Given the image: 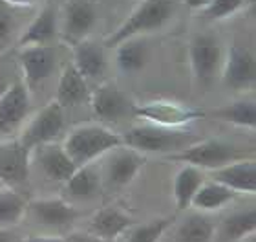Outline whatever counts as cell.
I'll return each instance as SVG.
<instances>
[{
    "mask_svg": "<svg viewBox=\"0 0 256 242\" xmlns=\"http://www.w3.org/2000/svg\"><path fill=\"white\" fill-rule=\"evenodd\" d=\"M178 0H143L130 15L114 30L104 41L106 48H116L130 37H144L148 33L160 32L176 15Z\"/></svg>",
    "mask_w": 256,
    "mask_h": 242,
    "instance_id": "obj_1",
    "label": "cell"
},
{
    "mask_svg": "<svg viewBox=\"0 0 256 242\" xmlns=\"http://www.w3.org/2000/svg\"><path fill=\"white\" fill-rule=\"evenodd\" d=\"M123 145L121 134L106 129L99 123H82L70 130L64 138V151L72 158L75 165H86L94 163L96 160L102 158L108 151Z\"/></svg>",
    "mask_w": 256,
    "mask_h": 242,
    "instance_id": "obj_2",
    "label": "cell"
},
{
    "mask_svg": "<svg viewBox=\"0 0 256 242\" xmlns=\"http://www.w3.org/2000/svg\"><path fill=\"white\" fill-rule=\"evenodd\" d=\"M123 145L141 154H172L196 141L190 130L166 129L152 123L136 125L121 134Z\"/></svg>",
    "mask_w": 256,
    "mask_h": 242,
    "instance_id": "obj_3",
    "label": "cell"
},
{
    "mask_svg": "<svg viewBox=\"0 0 256 242\" xmlns=\"http://www.w3.org/2000/svg\"><path fill=\"white\" fill-rule=\"evenodd\" d=\"M168 160L180 161V163H187V165H194L198 169H208L214 171L218 167H224L230 161L242 160V158H254V152L246 151L244 147H238L234 143L224 140H208L194 141L190 145H187L185 149L178 152L168 154Z\"/></svg>",
    "mask_w": 256,
    "mask_h": 242,
    "instance_id": "obj_4",
    "label": "cell"
},
{
    "mask_svg": "<svg viewBox=\"0 0 256 242\" xmlns=\"http://www.w3.org/2000/svg\"><path fill=\"white\" fill-rule=\"evenodd\" d=\"M66 119H64V108L59 103L50 101L46 107H42L35 116H30L28 121L22 127L20 134L16 140L32 152L38 145L57 141L64 130Z\"/></svg>",
    "mask_w": 256,
    "mask_h": 242,
    "instance_id": "obj_5",
    "label": "cell"
},
{
    "mask_svg": "<svg viewBox=\"0 0 256 242\" xmlns=\"http://www.w3.org/2000/svg\"><path fill=\"white\" fill-rule=\"evenodd\" d=\"M32 112V97L24 81L11 83L0 97V141L18 138Z\"/></svg>",
    "mask_w": 256,
    "mask_h": 242,
    "instance_id": "obj_6",
    "label": "cell"
},
{
    "mask_svg": "<svg viewBox=\"0 0 256 242\" xmlns=\"http://www.w3.org/2000/svg\"><path fill=\"white\" fill-rule=\"evenodd\" d=\"M224 46L212 33H198L188 44V61L192 74L202 86L212 83L224 66Z\"/></svg>",
    "mask_w": 256,
    "mask_h": 242,
    "instance_id": "obj_7",
    "label": "cell"
},
{
    "mask_svg": "<svg viewBox=\"0 0 256 242\" xmlns=\"http://www.w3.org/2000/svg\"><path fill=\"white\" fill-rule=\"evenodd\" d=\"M99 22V10L94 0H66L59 15V37L74 44L90 39Z\"/></svg>",
    "mask_w": 256,
    "mask_h": 242,
    "instance_id": "obj_8",
    "label": "cell"
},
{
    "mask_svg": "<svg viewBox=\"0 0 256 242\" xmlns=\"http://www.w3.org/2000/svg\"><path fill=\"white\" fill-rule=\"evenodd\" d=\"M132 116H136L138 119H144L146 123L158 125V127L183 129L185 125L202 119L205 112L182 105V103L158 99V101H148L143 105H134Z\"/></svg>",
    "mask_w": 256,
    "mask_h": 242,
    "instance_id": "obj_9",
    "label": "cell"
},
{
    "mask_svg": "<svg viewBox=\"0 0 256 242\" xmlns=\"http://www.w3.org/2000/svg\"><path fill=\"white\" fill-rule=\"evenodd\" d=\"M144 161V154L126 145H119L104 154L101 180H104V183L112 189L126 187L141 172Z\"/></svg>",
    "mask_w": 256,
    "mask_h": 242,
    "instance_id": "obj_10",
    "label": "cell"
},
{
    "mask_svg": "<svg viewBox=\"0 0 256 242\" xmlns=\"http://www.w3.org/2000/svg\"><path fill=\"white\" fill-rule=\"evenodd\" d=\"M222 77H224L225 86L230 90H251L256 83L254 52L249 46H244V44H232L224 57Z\"/></svg>",
    "mask_w": 256,
    "mask_h": 242,
    "instance_id": "obj_11",
    "label": "cell"
},
{
    "mask_svg": "<svg viewBox=\"0 0 256 242\" xmlns=\"http://www.w3.org/2000/svg\"><path fill=\"white\" fill-rule=\"evenodd\" d=\"M57 61H59V50L54 44L18 48V65L22 70V81L28 86V90L50 79L55 72Z\"/></svg>",
    "mask_w": 256,
    "mask_h": 242,
    "instance_id": "obj_12",
    "label": "cell"
},
{
    "mask_svg": "<svg viewBox=\"0 0 256 242\" xmlns=\"http://www.w3.org/2000/svg\"><path fill=\"white\" fill-rule=\"evenodd\" d=\"M32 169V152L20 141H2L0 147V185L18 189L26 185Z\"/></svg>",
    "mask_w": 256,
    "mask_h": 242,
    "instance_id": "obj_13",
    "label": "cell"
},
{
    "mask_svg": "<svg viewBox=\"0 0 256 242\" xmlns=\"http://www.w3.org/2000/svg\"><path fill=\"white\" fill-rule=\"evenodd\" d=\"M90 105L97 119L101 121H118L124 116H132V99L114 83H102L94 92H90Z\"/></svg>",
    "mask_w": 256,
    "mask_h": 242,
    "instance_id": "obj_14",
    "label": "cell"
},
{
    "mask_svg": "<svg viewBox=\"0 0 256 242\" xmlns=\"http://www.w3.org/2000/svg\"><path fill=\"white\" fill-rule=\"evenodd\" d=\"M32 163L38 167V171L52 182H68L70 176L75 172V165L72 158L66 154L64 147L57 141L38 145L32 151Z\"/></svg>",
    "mask_w": 256,
    "mask_h": 242,
    "instance_id": "obj_15",
    "label": "cell"
},
{
    "mask_svg": "<svg viewBox=\"0 0 256 242\" xmlns=\"http://www.w3.org/2000/svg\"><path fill=\"white\" fill-rule=\"evenodd\" d=\"M212 180L225 187L232 189L236 194L256 193V161L254 158H242L212 171Z\"/></svg>",
    "mask_w": 256,
    "mask_h": 242,
    "instance_id": "obj_16",
    "label": "cell"
},
{
    "mask_svg": "<svg viewBox=\"0 0 256 242\" xmlns=\"http://www.w3.org/2000/svg\"><path fill=\"white\" fill-rule=\"evenodd\" d=\"M72 59H74L72 65L77 68V72L86 81L99 79L101 76H104V72L108 68L104 46H101L92 39H84V41L72 46Z\"/></svg>",
    "mask_w": 256,
    "mask_h": 242,
    "instance_id": "obj_17",
    "label": "cell"
},
{
    "mask_svg": "<svg viewBox=\"0 0 256 242\" xmlns=\"http://www.w3.org/2000/svg\"><path fill=\"white\" fill-rule=\"evenodd\" d=\"M57 37H59V13L52 6H46L20 33L16 46L18 48L44 46V44H52Z\"/></svg>",
    "mask_w": 256,
    "mask_h": 242,
    "instance_id": "obj_18",
    "label": "cell"
},
{
    "mask_svg": "<svg viewBox=\"0 0 256 242\" xmlns=\"http://www.w3.org/2000/svg\"><path fill=\"white\" fill-rule=\"evenodd\" d=\"M28 209L35 220L52 227H64L77 218V211L74 205L55 196L33 200L28 204Z\"/></svg>",
    "mask_w": 256,
    "mask_h": 242,
    "instance_id": "obj_19",
    "label": "cell"
},
{
    "mask_svg": "<svg viewBox=\"0 0 256 242\" xmlns=\"http://www.w3.org/2000/svg\"><path fill=\"white\" fill-rule=\"evenodd\" d=\"M134 224H136V220L132 216H128L123 209H119V207H102L90 218L88 233L112 242L118 237H121V235H124Z\"/></svg>",
    "mask_w": 256,
    "mask_h": 242,
    "instance_id": "obj_20",
    "label": "cell"
},
{
    "mask_svg": "<svg viewBox=\"0 0 256 242\" xmlns=\"http://www.w3.org/2000/svg\"><path fill=\"white\" fill-rule=\"evenodd\" d=\"M90 97L88 90V81L80 76L77 68L72 63H66L62 66L59 81H57V92H55V101L60 107L66 108L77 107L80 103H84Z\"/></svg>",
    "mask_w": 256,
    "mask_h": 242,
    "instance_id": "obj_21",
    "label": "cell"
},
{
    "mask_svg": "<svg viewBox=\"0 0 256 242\" xmlns=\"http://www.w3.org/2000/svg\"><path fill=\"white\" fill-rule=\"evenodd\" d=\"M256 231V209L247 207V209L234 211L220 222V226L214 231V240L216 242H238L246 237H252Z\"/></svg>",
    "mask_w": 256,
    "mask_h": 242,
    "instance_id": "obj_22",
    "label": "cell"
},
{
    "mask_svg": "<svg viewBox=\"0 0 256 242\" xmlns=\"http://www.w3.org/2000/svg\"><path fill=\"white\" fill-rule=\"evenodd\" d=\"M66 183V191L70 196L79 200H92L96 198L99 191H101V169L94 163H86L75 169V172L70 176Z\"/></svg>",
    "mask_w": 256,
    "mask_h": 242,
    "instance_id": "obj_23",
    "label": "cell"
},
{
    "mask_svg": "<svg viewBox=\"0 0 256 242\" xmlns=\"http://www.w3.org/2000/svg\"><path fill=\"white\" fill-rule=\"evenodd\" d=\"M116 65L124 74L143 70L148 61V44L144 37H130L116 46Z\"/></svg>",
    "mask_w": 256,
    "mask_h": 242,
    "instance_id": "obj_24",
    "label": "cell"
},
{
    "mask_svg": "<svg viewBox=\"0 0 256 242\" xmlns=\"http://www.w3.org/2000/svg\"><path fill=\"white\" fill-rule=\"evenodd\" d=\"M205 182L203 169H198L194 165H185L176 172L174 176V185H172V194L176 202L178 211H185L190 207V202L194 198L200 185Z\"/></svg>",
    "mask_w": 256,
    "mask_h": 242,
    "instance_id": "obj_25",
    "label": "cell"
},
{
    "mask_svg": "<svg viewBox=\"0 0 256 242\" xmlns=\"http://www.w3.org/2000/svg\"><path fill=\"white\" fill-rule=\"evenodd\" d=\"M236 198V193L232 189L225 187L222 183L214 182H205L200 185V189L196 191L194 198L190 202V207L198 209L200 213H208V211H218L222 207H225L227 204H230Z\"/></svg>",
    "mask_w": 256,
    "mask_h": 242,
    "instance_id": "obj_26",
    "label": "cell"
},
{
    "mask_svg": "<svg viewBox=\"0 0 256 242\" xmlns=\"http://www.w3.org/2000/svg\"><path fill=\"white\" fill-rule=\"evenodd\" d=\"M210 118L234 125V127L252 130L256 127V105L252 99H234V101L212 110Z\"/></svg>",
    "mask_w": 256,
    "mask_h": 242,
    "instance_id": "obj_27",
    "label": "cell"
},
{
    "mask_svg": "<svg viewBox=\"0 0 256 242\" xmlns=\"http://www.w3.org/2000/svg\"><path fill=\"white\" fill-rule=\"evenodd\" d=\"M216 224L203 213L188 215L176 231V242H212Z\"/></svg>",
    "mask_w": 256,
    "mask_h": 242,
    "instance_id": "obj_28",
    "label": "cell"
},
{
    "mask_svg": "<svg viewBox=\"0 0 256 242\" xmlns=\"http://www.w3.org/2000/svg\"><path fill=\"white\" fill-rule=\"evenodd\" d=\"M28 211L26 200L18 191L0 185V227L16 226Z\"/></svg>",
    "mask_w": 256,
    "mask_h": 242,
    "instance_id": "obj_29",
    "label": "cell"
},
{
    "mask_svg": "<svg viewBox=\"0 0 256 242\" xmlns=\"http://www.w3.org/2000/svg\"><path fill=\"white\" fill-rule=\"evenodd\" d=\"M172 224V218H154L146 224H134L128 229V242H158Z\"/></svg>",
    "mask_w": 256,
    "mask_h": 242,
    "instance_id": "obj_30",
    "label": "cell"
},
{
    "mask_svg": "<svg viewBox=\"0 0 256 242\" xmlns=\"http://www.w3.org/2000/svg\"><path fill=\"white\" fill-rule=\"evenodd\" d=\"M251 0H210V4L202 11L207 21H225L246 10Z\"/></svg>",
    "mask_w": 256,
    "mask_h": 242,
    "instance_id": "obj_31",
    "label": "cell"
},
{
    "mask_svg": "<svg viewBox=\"0 0 256 242\" xmlns=\"http://www.w3.org/2000/svg\"><path fill=\"white\" fill-rule=\"evenodd\" d=\"M15 17H13V8L0 0V57L8 52L13 41L15 33Z\"/></svg>",
    "mask_w": 256,
    "mask_h": 242,
    "instance_id": "obj_32",
    "label": "cell"
},
{
    "mask_svg": "<svg viewBox=\"0 0 256 242\" xmlns=\"http://www.w3.org/2000/svg\"><path fill=\"white\" fill-rule=\"evenodd\" d=\"M68 242H110V240L99 238L96 235H92V233H72Z\"/></svg>",
    "mask_w": 256,
    "mask_h": 242,
    "instance_id": "obj_33",
    "label": "cell"
},
{
    "mask_svg": "<svg viewBox=\"0 0 256 242\" xmlns=\"http://www.w3.org/2000/svg\"><path fill=\"white\" fill-rule=\"evenodd\" d=\"M10 8H33V6H38L42 0H2Z\"/></svg>",
    "mask_w": 256,
    "mask_h": 242,
    "instance_id": "obj_34",
    "label": "cell"
},
{
    "mask_svg": "<svg viewBox=\"0 0 256 242\" xmlns=\"http://www.w3.org/2000/svg\"><path fill=\"white\" fill-rule=\"evenodd\" d=\"M183 4L192 11H203L210 4V0H183Z\"/></svg>",
    "mask_w": 256,
    "mask_h": 242,
    "instance_id": "obj_35",
    "label": "cell"
},
{
    "mask_svg": "<svg viewBox=\"0 0 256 242\" xmlns=\"http://www.w3.org/2000/svg\"><path fill=\"white\" fill-rule=\"evenodd\" d=\"M22 242H66L60 237H28Z\"/></svg>",
    "mask_w": 256,
    "mask_h": 242,
    "instance_id": "obj_36",
    "label": "cell"
},
{
    "mask_svg": "<svg viewBox=\"0 0 256 242\" xmlns=\"http://www.w3.org/2000/svg\"><path fill=\"white\" fill-rule=\"evenodd\" d=\"M13 233L8 231V227H0V242H13Z\"/></svg>",
    "mask_w": 256,
    "mask_h": 242,
    "instance_id": "obj_37",
    "label": "cell"
},
{
    "mask_svg": "<svg viewBox=\"0 0 256 242\" xmlns=\"http://www.w3.org/2000/svg\"><path fill=\"white\" fill-rule=\"evenodd\" d=\"M10 86V83H6V79L2 76H0V97H2V94L6 92V88Z\"/></svg>",
    "mask_w": 256,
    "mask_h": 242,
    "instance_id": "obj_38",
    "label": "cell"
},
{
    "mask_svg": "<svg viewBox=\"0 0 256 242\" xmlns=\"http://www.w3.org/2000/svg\"><path fill=\"white\" fill-rule=\"evenodd\" d=\"M0 147H2V141H0Z\"/></svg>",
    "mask_w": 256,
    "mask_h": 242,
    "instance_id": "obj_39",
    "label": "cell"
}]
</instances>
